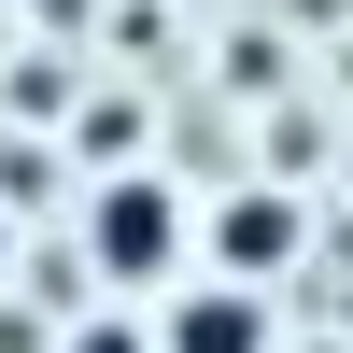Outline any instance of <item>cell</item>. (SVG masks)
Here are the masks:
<instances>
[{
	"instance_id": "6da1fadb",
	"label": "cell",
	"mask_w": 353,
	"mask_h": 353,
	"mask_svg": "<svg viewBox=\"0 0 353 353\" xmlns=\"http://www.w3.org/2000/svg\"><path fill=\"white\" fill-rule=\"evenodd\" d=\"M198 254V212L170 198V170H99V198H85V269L99 283H156Z\"/></svg>"
},
{
	"instance_id": "7a4b0ae2",
	"label": "cell",
	"mask_w": 353,
	"mask_h": 353,
	"mask_svg": "<svg viewBox=\"0 0 353 353\" xmlns=\"http://www.w3.org/2000/svg\"><path fill=\"white\" fill-rule=\"evenodd\" d=\"M297 254H311V212H297L283 184H241V198L212 212V283H241V297H269Z\"/></svg>"
},
{
	"instance_id": "3957f363",
	"label": "cell",
	"mask_w": 353,
	"mask_h": 353,
	"mask_svg": "<svg viewBox=\"0 0 353 353\" xmlns=\"http://www.w3.org/2000/svg\"><path fill=\"white\" fill-rule=\"evenodd\" d=\"M156 353H283V325H269V297H241V283H170L156 297V325H141Z\"/></svg>"
},
{
	"instance_id": "277c9868",
	"label": "cell",
	"mask_w": 353,
	"mask_h": 353,
	"mask_svg": "<svg viewBox=\"0 0 353 353\" xmlns=\"http://www.w3.org/2000/svg\"><path fill=\"white\" fill-rule=\"evenodd\" d=\"M57 353H156V339H141V311H85V325L57 339Z\"/></svg>"
},
{
	"instance_id": "5b68a950",
	"label": "cell",
	"mask_w": 353,
	"mask_h": 353,
	"mask_svg": "<svg viewBox=\"0 0 353 353\" xmlns=\"http://www.w3.org/2000/svg\"><path fill=\"white\" fill-rule=\"evenodd\" d=\"M0 269H14V226H0Z\"/></svg>"
}]
</instances>
